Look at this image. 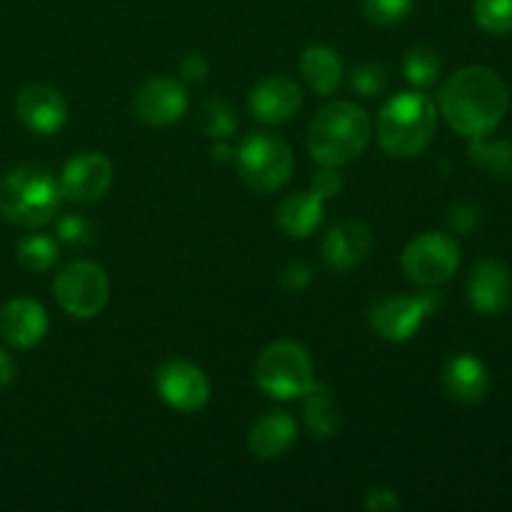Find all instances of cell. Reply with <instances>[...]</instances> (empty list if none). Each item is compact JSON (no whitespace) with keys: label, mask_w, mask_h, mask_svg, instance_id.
Returning <instances> with one entry per match:
<instances>
[{"label":"cell","mask_w":512,"mask_h":512,"mask_svg":"<svg viewBox=\"0 0 512 512\" xmlns=\"http://www.w3.org/2000/svg\"><path fill=\"white\" fill-rule=\"evenodd\" d=\"M450 230L460 235H470L480 225V208L475 203H455L448 213Z\"/></svg>","instance_id":"cell-31"},{"label":"cell","mask_w":512,"mask_h":512,"mask_svg":"<svg viewBox=\"0 0 512 512\" xmlns=\"http://www.w3.org/2000/svg\"><path fill=\"white\" fill-rule=\"evenodd\" d=\"M303 105V90L288 75H270L250 90L248 108L258 123L283 125L295 118Z\"/></svg>","instance_id":"cell-14"},{"label":"cell","mask_w":512,"mask_h":512,"mask_svg":"<svg viewBox=\"0 0 512 512\" xmlns=\"http://www.w3.org/2000/svg\"><path fill=\"white\" fill-rule=\"evenodd\" d=\"M160 400L178 413H198L210 400V380L203 368L190 360H168L155 373Z\"/></svg>","instance_id":"cell-10"},{"label":"cell","mask_w":512,"mask_h":512,"mask_svg":"<svg viewBox=\"0 0 512 512\" xmlns=\"http://www.w3.org/2000/svg\"><path fill=\"white\" fill-rule=\"evenodd\" d=\"M440 383H443L445 395L455 403L478 405L488 395L490 375L483 360L470 353H460L443 365Z\"/></svg>","instance_id":"cell-18"},{"label":"cell","mask_w":512,"mask_h":512,"mask_svg":"<svg viewBox=\"0 0 512 512\" xmlns=\"http://www.w3.org/2000/svg\"><path fill=\"white\" fill-rule=\"evenodd\" d=\"M310 280H313V270L305 263H290L288 268L283 270V275H280V283L288 290H293V293H300V290L308 288Z\"/></svg>","instance_id":"cell-33"},{"label":"cell","mask_w":512,"mask_h":512,"mask_svg":"<svg viewBox=\"0 0 512 512\" xmlns=\"http://www.w3.org/2000/svg\"><path fill=\"white\" fill-rule=\"evenodd\" d=\"M300 75L318 95H333L343 85V60L330 45H308L300 55Z\"/></svg>","instance_id":"cell-21"},{"label":"cell","mask_w":512,"mask_h":512,"mask_svg":"<svg viewBox=\"0 0 512 512\" xmlns=\"http://www.w3.org/2000/svg\"><path fill=\"white\" fill-rule=\"evenodd\" d=\"M440 308V295L438 293H425L420 295H400L390 293L383 295L370 305V328L380 335L383 340L390 343H405L413 338L425 323L428 315H433Z\"/></svg>","instance_id":"cell-8"},{"label":"cell","mask_w":512,"mask_h":512,"mask_svg":"<svg viewBox=\"0 0 512 512\" xmlns=\"http://www.w3.org/2000/svg\"><path fill=\"white\" fill-rule=\"evenodd\" d=\"M400 263H403V273L413 283L435 288V285L448 283L458 273L460 248L450 235L428 230L405 245Z\"/></svg>","instance_id":"cell-9"},{"label":"cell","mask_w":512,"mask_h":512,"mask_svg":"<svg viewBox=\"0 0 512 512\" xmlns=\"http://www.w3.org/2000/svg\"><path fill=\"white\" fill-rule=\"evenodd\" d=\"M188 90L175 78H153L138 90L133 110L143 123L165 128L188 113Z\"/></svg>","instance_id":"cell-13"},{"label":"cell","mask_w":512,"mask_h":512,"mask_svg":"<svg viewBox=\"0 0 512 512\" xmlns=\"http://www.w3.org/2000/svg\"><path fill=\"white\" fill-rule=\"evenodd\" d=\"M58 183L60 193L70 203H95L113 185V163L103 153H78L65 163Z\"/></svg>","instance_id":"cell-11"},{"label":"cell","mask_w":512,"mask_h":512,"mask_svg":"<svg viewBox=\"0 0 512 512\" xmlns=\"http://www.w3.org/2000/svg\"><path fill=\"white\" fill-rule=\"evenodd\" d=\"M305 425L315 438H333L340 430V410L335 405L333 390L325 383L313 380L308 390H305Z\"/></svg>","instance_id":"cell-22"},{"label":"cell","mask_w":512,"mask_h":512,"mask_svg":"<svg viewBox=\"0 0 512 512\" xmlns=\"http://www.w3.org/2000/svg\"><path fill=\"white\" fill-rule=\"evenodd\" d=\"M373 135V123L360 105L335 100L318 110L308 128L310 158L318 165L343 168L365 153Z\"/></svg>","instance_id":"cell-2"},{"label":"cell","mask_w":512,"mask_h":512,"mask_svg":"<svg viewBox=\"0 0 512 512\" xmlns=\"http://www.w3.org/2000/svg\"><path fill=\"white\" fill-rule=\"evenodd\" d=\"M15 255H18V263L30 273H48L58 263V245L50 235L33 233L20 240Z\"/></svg>","instance_id":"cell-24"},{"label":"cell","mask_w":512,"mask_h":512,"mask_svg":"<svg viewBox=\"0 0 512 512\" xmlns=\"http://www.w3.org/2000/svg\"><path fill=\"white\" fill-rule=\"evenodd\" d=\"M205 75H208V60L200 53L185 55L183 63H180V78L185 83H203Z\"/></svg>","instance_id":"cell-34"},{"label":"cell","mask_w":512,"mask_h":512,"mask_svg":"<svg viewBox=\"0 0 512 512\" xmlns=\"http://www.w3.org/2000/svg\"><path fill=\"white\" fill-rule=\"evenodd\" d=\"M18 375V365H15V358L5 348H0V388H8L10 383Z\"/></svg>","instance_id":"cell-36"},{"label":"cell","mask_w":512,"mask_h":512,"mask_svg":"<svg viewBox=\"0 0 512 512\" xmlns=\"http://www.w3.org/2000/svg\"><path fill=\"white\" fill-rule=\"evenodd\" d=\"M388 88V70L378 63H363L353 70L350 75V90L363 98H373V95L385 93Z\"/></svg>","instance_id":"cell-29"},{"label":"cell","mask_w":512,"mask_h":512,"mask_svg":"<svg viewBox=\"0 0 512 512\" xmlns=\"http://www.w3.org/2000/svg\"><path fill=\"white\" fill-rule=\"evenodd\" d=\"M403 70L408 83H413L415 88H430L435 80L440 78V70H443V60L428 45H413L408 50L403 60Z\"/></svg>","instance_id":"cell-25"},{"label":"cell","mask_w":512,"mask_h":512,"mask_svg":"<svg viewBox=\"0 0 512 512\" xmlns=\"http://www.w3.org/2000/svg\"><path fill=\"white\" fill-rule=\"evenodd\" d=\"M253 378L258 388L268 398L275 400H295L303 398L305 390L313 385V358L308 350L295 340H278L270 343L260 353L255 363Z\"/></svg>","instance_id":"cell-5"},{"label":"cell","mask_w":512,"mask_h":512,"mask_svg":"<svg viewBox=\"0 0 512 512\" xmlns=\"http://www.w3.org/2000/svg\"><path fill=\"white\" fill-rule=\"evenodd\" d=\"M243 183L255 193H275L293 175V150L280 135L258 130L240 143L235 153Z\"/></svg>","instance_id":"cell-6"},{"label":"cell","mask_w":512,"mask_h":512,"mask_svg":"<svg viewBox=\"0 0 512 512\" xmlns=\"http://www.w3.org/2000/svg\"><path fill=\"white\" fill-rule=\"evenodd\" d=\"M235 153H238V150L230 148L228 140H215V145L210 148V155H213V160H218V163H230V160H235Z\"/></svg>","instance_id":"cell-37"},{"label":"cell","mask_w":512,"mask_h":512,"mask_svg":"<svg viewBox=\"0 0 512 512\" xmlns=\"http://www.w3.org/2000/svg\"><path fill=\"white\" fill-rule=\"evenodd\" d=\"M55 300L70 318L90 320L108 305L110 280L108 273L93 260H73L58 273L53 283Z\"/></svg>","instance_id":"cell-7"},{"label":"cell","mask_w":512,"mask_h":512,"mask_svg":"<svg viewBox=\"0 0 512 512\" xmlns=\"http://www.w3.org/2000/svg\"><path fill=\"white\" fill-rule=\"evenodd\" d=\"M343 188V178H340L338 168H330V165H320V170H315L313 178H310V190L318 193L320 198H335Z\"/></svg>","instance_id":"cell-32"},{"label":"cell","mask_w":512,"mask_h":512,"mask_svg":"<svg viewBox=\"0 0 512 512\" xmlns=\"http://www.w3.org/2000/svg\"><path fill=\"white\" fill-rule=\"evenodd\" d=\"M468 303L485 318L505 313L512 305V273L498 258H483L468 275Z\"/></svg>","instance_id":"cell-12"},{"label":"cell","mask_w":512,"mask_h":512,"mask_svg":"<svg viewBox=\"0 0 512 512\" xmlns=\"http://www.w3.org/2000/svg\"><path fill=\"white\" fill-rule=\"evenodd\" d=\"M370 245H373V233H370V228L363 220H340L325 235L323 260L335 273H348V270L358 268L368 258Z\"/></svg>","instance_id":"cell-16"},{"label":"cell","mask_w":512,"mask_h":512,"mask_svg":"<svg viewBox=\"0 0 512 512\" xmlns=\"http://www.w3.org/2000/svg\"><path fill=\"white\" fill-rule=\"evenodd\" d=\"M510 108L505 80L488 65H465L440 88V113L463 138L493 133Z\"/></svg>","instance_id":"cell-1"},{"label":"cell","mask_w":512,"mask_h":512,"mask_svg":"<svg viewBox=\"0 0 512 512\" xmlns=\"http://www.w3.org/2000/svg\"><path fill=\"white\" fill-rule=\"evenodd\" d=\"M415 0H363V15L368 23L390 28L403 23L413 10Z\"/></svg>","instance_id":"cell-28"},{"label":"cell","mask_w":512,"mask_h":512,"mask_svg":"<svg viewBox=\"0 0 512 512\" xmlns=\"http://www.w3.org/2000/svg\"><path fill=\"white\" fill-rule=\"evenodd\" d=\"M48 333V313L30 298H13L0 308V338L15 350H30Z\"/></svg>","instance_id":"cell-17"},{"label":"cell","mask_w":512,"mask_h":512,"mask_svg":"<svg viewBox=\"0 0 512 512\" xmlns=\"http://www.w3.org/2000/svg\"><path fill=\"white\" fill-rule=\"evenodd\" d=\"M60 183L43 165H20L0 180V215L18 228H43L60 210Z\"/></svg>","instance_id":"cell-4"},{"label":"cell","mask_w":512,"mask_h":512,"mask_svg":"<svg viewBox=\"0 0 512 512\" xmlns=\"http://www.w3.org/2000/svg\"><path fill=\"white\" fill-rule=\"evenodd\" d=\"M198 128L213 140H230L238 130V115L223 100H205L198 113Z\"/></svg>","instance_id":"cell-26"},{"label":"cell","mask_w":512,"mask_h":512,"mask_svg":"<svg viewBox=\"0 0 512 512\" xmlns=\"http://www.w3.org/2000/svg\"><path fill=\"white\" fill-rule=\"evenodd\" d=\"M438 130V108L420 90H400L378 113V143L393 158H415Z\"/></svg>","instance_id":"cell-3"},{"label":"cell","mask_w":512,"mask_h":512,"mask_svg":"<svg viewBox=\"0 0 512 512\" xmlns=\"http://www.w3.org/2000/svg\"><path fill=\"white\" fill-rule=\"evenodd\" d=\"M95 238H98L95 225L83 215H63L58 220V240H63L65 245L85 248V245H93Z\"/></svg>","instance_id":"cell-30"},{"label":"cell","mask_w":512,"mask_h":512,"mask_svg":"<svg viewBox=\"0 0 512 512\" xmlns=\"http://www.w3.org/2000/svg\"><path fill=\"white\" fill-rule=\"evenodd\" d=\"M468 158L475 168L503 183H512V140H488V135L470 138Z\"/></svg>","instance_id":"cell-23"},{"label":"cell","mask_w":512,"mask_h":512,"mask_svg":"<svg viewBox=\"0 0 512 512\" xmlns=\"http://www.w3.org/2000/svg\"><path fill=\"white\" fill-rule=\"evenodd\" d=\"M325 215V200L320 198L313 190H295L283 203L278 205V218L280 230L295 240H305L320 228Z\"/></svg>","instance_id":"cell-20"},{"label":"cell","mask_w":512,"mask_h":512,"mask_svg":"<svg viewBox=\"0 0 512 512\" xmlns=\"http://www.w3.org/2000/svg\"><path fill=\"white\" fill-rule=\"evenodd\" d=\"M475 23L490 35L512 33V0H475Z\"/></svg>","instance_id":"cell-27"},{"label":"cell","mask_w":512,"mask_h":512,"mask_svg":"<svg viewBox=\"0 0 512 512\" xmlns=\"http://www.w3.org/2000/svg\"><path fill=\"white\" fill-rule=\"evenodd\" d=\"M365 508L368 510H395V508H400V500L393 490L375 488V490H370L368 498H365Z\"/></svg>","instance_id":"cell-35"},{"label":"cell","mask_w":512,"mask_h":512,"mask_svg":"<svg viewBox=\"0 0 512 512\" xmlns=\"http://www.w3.org/2000/svg\"><path fill=\"white\" fill-rule=\"evenodd\" d=\"M20 123L35 135H55L68 120V105L60 90L45 83L25 85L15 100Z\"/></svg>","instance_id":"cell-15"},{"label":"cell","mask_w":512,"mask_h":512,"mask_svg":"<svg viewBox=\"0 0 512 512\" xmlns=\"http://www.w3.org/2000/svg\"><path fill=\"white\" fill-rule=\"evenodd\" d=\"M295 440H298V423L293 415L285 410H270L250 430L248 448L255 458L275 460L288 453Z\"/></svg>","instance_id":"cell-19"}]
</instances>
